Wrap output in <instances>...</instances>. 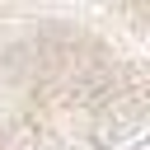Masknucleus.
Listing matches in <instances>:
<instances>
[{"label":"nucleus","mask_w":150,"mask_h":150,"mask_svg":"<svg viewBox=\"0 0 150 150\" xmlns=\"http://www.w3.org/2000/svg\"><path fill=\"white\" fill-rule=\"evenodd\" d=\"M145 122V0H0V150H103Z\"/></svg>","instance_id":"1"}]
</instances>
